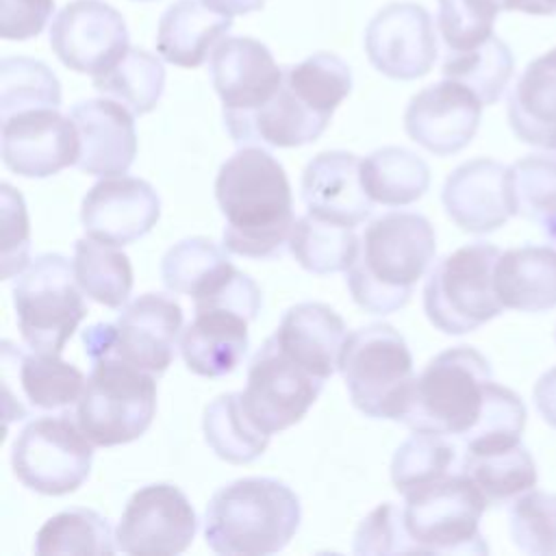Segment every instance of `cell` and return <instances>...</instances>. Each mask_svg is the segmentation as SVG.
Returning a JSON list of instances; mask_svg holds the SVG:
<instances>
[{
    "mask_svg": "<svg viewBox=\"0 0 556 556\" xmlns=\"http://www.w3.org/2000/svg\"><path fill=\"white\" fill-rule=\"evenodd\" d=\"M224 215L226 252L245 258L282 256L295 224L285 167L261 146H243L226 159L215 178Z\"/></svg>",
    "mask_w": 556,
    "mask_h": 556,
    "instance_id": "obj_1",
    "label": "cell"
},
{
    "mask_svg": "<svg viewBox=\"0 0 556 556\" xmlns=\"http://www.w3.org/2000/svg\"><path fill=\"white\" fill-rule=\"evenodd\" d=\"M434 252V228L421 213L391 211L376 217L365 228L358 256L348 269L352 300L369 315L404 308Z\"/></svg>",
    "mask_w": 556,
    "mask_h": 556,
    "instance_id": "obj_2",
    "label": "cell"
},
{
    "mask_svg": "<svg viewBox=\"0 0 556 556\" xmlns=\"http://www.w3.org/2000/svg\"><path fill=\"white\" fill-rule=\"evenodd\" d=\"M302 504L276 478H239L213 493L204 513L206 545L224 556L280 552L298 532Z\"/></svg>",
    "mask_w": 556,
    "mask_h": 556,
    "instance_id": "obj_3",
    "label": "cell"
},
{
    "mask_svg": "<svg viewBox=\"0 0 556 556\" xmlns=\"http://www.w3.org/2000/svg\"><path fill=\"white\" fill-rule=\"evenodd\" d=\"M493 384L491 363L471 345L439 352L415 378L413 397L402 419L413 432L463 441L480 421Z\"/></svg>",
    "mask_w": 556,
    "mask_h": 556,
    "instance_id": "obj_4",
    "label": "cell"
},
{
    "mask_svg": "<svg viewBox=\"0 0 556 556\" xmlns=\"http://www.w3.org/2000/svg\"><path fill=\"white\" fill-rule=\"evenodd\" d=\"M339 371L352 404L371 419L402 421L408 413L415 371L404 337L389 324H367L348 334Z\"/></svg>",
    "mask_w": 556,
    "mask_h": 556,
    "instance_id": "obj_5",
    "label": "cell"
},
{
    "mask_svg": "<svg viewBox=\"0 0 556 556\" xmlns=\"http://www.w3.org/2000/svg\"><path fill=\"white\" fill-rule=\"evenodd\" d=\"M404 528L413 552L486 554L480 519L489 506L478 484L460 469L404 495Z\"/></svg>",
    "mask_w": 556,
    "mask_h": 556,
    "instance_id": "obj_6",
    "label": "cell"
},
{
    "mask_svg": "<svg viewBox=\"0 0 556 556\" xmlns=\"http://www.w3.org/2000/svg\"><path fill=\"white\" fill-rule=\"evenodd\" d=\"M500 248L486 241L467 243L443 256L424 285V313L443 334H467L502 315L495 291Z\"/></svg>",
    "mask_w": 556,
    "mask_h": 556,
    "instance_id": "obj_7",
    "label": "cell"
},
{
    "mask_svg": "<svg viewBox=\"0 0 556 556\" xmlns=\"http://www.w3.org/2000/svg\"><path fill=\"white\" fill-rule=\"evenodd\" d=\"M154 413V376L117 356H104L93 361L74 417L93 445L113 447L139 439Z\"/></svg>",
    "mask_w": 556,
    "mask_h": 556,
    "instance_id": "obj_8",
    "label": "cell"
},
{
    "mask_svg": "<svg viewBox=\"0 0 556 556\" xmlns=\"http://www.w3.org/2000/svg\"><path fill=\"white\" fill-rule=\"evenodd\" d=\"M13 308L20 334L30 350L61 354L87 317L74 265L56 252L33 258L13 285Z\"/></svg>",
    "mask_w": 556,
    "mask_h": 556,
    "instance_id": "obj_9",
    "label": "cell"
},
{
    "mask_svg": "<svg viewBox=\"0 0 556 556\" xmlns=\"http://www.w3.org/2000/svg\"><path fill=\"white\" fill-rule=\"evenodd\" d=\"M93 443L74 415H41L26 424L13 441L11 467L15 478L41 495H67L89 478Z\"/></svg>",
    "mask_w": 556,
    "mask_h": 556,
    "instance_id": "obj_10",
    "label": "cell"
},
{
    "mask_svg": "<svg viewBox=\"0 0 556 556\" xmlns=\"http://www.w3.org/2000/svg\"><path fill=\"white\" fill-rule=\"evenodd\" d=\"M324 382L289 358L274 337H267L250 361L241 391L243 408L263 432L274 434L291 428L308 413Z\"/></svg>",
    "mask_w": 556,
    "mask_h": 556,
    "instance_id": "obj_11",
    "label": "cell"
},
{
    "mask_svg": "<svg viewBox=\"0 0 556 556\" xmlns=\"http://www.w3.org/2000/svg\"><path fill=\"white\" fill-rule=\"evenodd\" d=\"M2 400L7 426L35 413L67 410L78 404L87 384L85 374L61 354L22 350L2 341Z\"/></svg>",
    "mask_w": 556,
    "mask_h": 556,
    "instance_id": "obj_12",
    "label": "cell"
},
{
    "mask_svg": "<svg viewBox=\"0 0 556 556\" xmlns=\"http://www.w3.org/2000/svg\"><path fill=\"white\" fill-rule=\"evenodd\" d=\"M198 532L189 497L169 482L146 484L130 495L115 528L117 552L169 556L185 552Z\"/></svg>",
    "mask_w": 556,
    "mask_h": 556,
    "instance_id": "obj_13",
    "label": "cell"
},
{
    "mask_svg": "<svg viewBox=\"0 0 556 556\" xmlns=\"http://www.w3.org/2000/svg\"><path fill=\"white\" fill-rule=\"evenodd\" d=\"M365 52L369 63L393 80L426 76L439 54L430 13L415 2H393L367 24Z\"/></svg>",
    "mask_w": 556,
    "mask_h": 556,
    "instance_id": "obj_14",
    "label": "cell"
},
{
    "mask_svg": "<svg viewBox=\"0 0 556 556\" xmlns=\"http://www.w3.org/2000/svg\"><path fill=\"white\" fill-rule=\"evenodd\" d=\"M50 48L65 67L93 76L130 48L128 28L119 11L102 0H72L50 26Z\"/></svg>",
    "mask_w": 556,
    "mask_h": 556,
    "instance_id": "obj_15",
    "label": "cell"
},
{
    "mask_svg": "<svg viewBox=\"0 0 556 556\" xmlns=\"http://www.w3.org/2000/svg\"><path fill=\"white\" fill-rule=\"evenodd\" d=\"M78 152L76 124L59 109H28L2 117V163L17 176H54L76 165Z\"/></svg>",
    "mask_w": 556,
    "mask_h": 556,
    "instance_id": "obj_16",
    "label": "cell"
},
{
    "mask_svg": "<svg viewBox=\"0 0 556 556\" xmlns=\"http://www.w3.org/2000/svg\"><path fill=\"white\" fill-rule=\"evenodd\" d=\"M482 106L471 89L445 78L410 98L404 111V130L434 156H452L476 137Z\"/></svg>",
    "mask_w": 556,
    "mask_h": 556,
    "instance_id": "obj_17",
    "label": "cell"
},
{
    "mask_svg": "<svg viewBox=\"0 0 556 556\" xmlns=\"http://www.w3.org/2000/svg\"><path fill=\"white\" fill-rule=\"evenodd\" d=\"M161 217L156 189L141 178L109 176L83 198L80 224L85 232L111 245H128L146 237Z\"/></svg>",
    "mask_w": 556,
    "mask_h": 556,
    "instance_id": "obj_18",
    "label": "cell"
},
{
    "mask_svg": "<svg viewBox=\"0 0 556 556\" xmlns=\"http://www.w3.org/2000/svg\"><path fill=\"white\" fill-rule=\"evenodd\" d=\"M447 217L465 232L489 235L513 215L510 165L493 159H471L450 172L441 189Z\"/></svg>",
    "mask_w": 556,
    "mask_h": 556,
    "instance_id": "obj_19",
    "label": "cell"
},
{
    "mask_svg": "<svg viewBox=\"0 0 556 556\" xmlns=\"http://www.w3.org/2000/svg\"><path fill=\"white\" fill-rule=\"evenodd\" d=\"M113 326L115 341L109 356L161 376L174 361L182 330V308L165 293H143L122 308Z\"/></svg>",
    "mask_w": 556,
    "mask_h": 556,
    "instance_id": "obj_20",
    "label": "cell"
},
{
    "mask_svg": "<svg viewBox=\"0 0 556 556\" xmlns=\"http://www.w3.org/2000/svg\"><path fill=\"white\" fill-rule=\"evenodd\" d=\"M208 74L224 113L263 106L282 83V67L269 48L252 37H224L211 52Z\"/></svg>",
    "mask_w": 556,
    "mask_h": 556,
    "instance_id": "obj_21",
    "label": "cell"
},
{
    "mask_svg": "<svg viewBox=\"0 0 556 556\" xmlns=\"http://www.w3.org/2000/svg\"><path fill=\"white\" fill-rule=\"evenodd\" d=\"M78 130L80 152L76 167L89 176H122L137 156V132L132 113L111 100H83L70 111Z\"/></svg>",
    "mask_w": 556,
    "mask_h": 556,
    "instance_id": "obj_22",
    "label": "cell"
},
{
    "mask_svg": "<svg viewBox=\"0 0 556 556\" xmlns=\"http://www.w3.org/2000/svg\"><path fill=\"white\" fill-rule=\"evenodd\" d=\"M300 195L311 215L352 228L374 211V202L361 182V161L343 150L319 152L306 163Z\"/></svg>",
    "mask_w": 556,
    "mask_h": 556,
    "instance_id": "obj_23",
    "label": "cell"
},
{
    "mask_svg": "<svg viewBox=\"0 0 556 556\" xmlns=\"http://www.w3.org/2000/svg\"><path fill=\"white\" fill-rule=\"evenodd\" d=\"M278 348L306 371L328 380L339 371V356L348 339L345 321L324 302L291 306L271 334Z\"/></svg>",
    "mask_w": 556,
    "mask_h": 556,
    "instance_id": "obj_24",
    "label": "cell"
},
{
    "mask_svg": "<svg viewBox=\"0 0 556 556\" xmlns=\"http://www.w3.org/2000/svg\"><path fill=\"white\" fill-rule=\"evenodd\" d=\"M248 317L230 306L195 308L180 332V356L189 371L219 378L237 369L248 352Z\"/></svg>",
    "mask_w": 556,
    "mask_h": 556,
    "instance_id": "obj_25",
    "label": "cell"
},
{
    "mask_svg": "<svg viewBox=\"0 0 556 556\" xmlns=\"http://www.w3.org/2000/svg\"><path fill=\"white\" fill-rule=\"evenodd\" d=\"M224 250L206 237H189L174 243L161 258L163 285L172 293L189 295L193 306L219 298L241 274Z\"/></svg>",
    "mask_w": 556,
    "mask_h": 556,
    "instance_id": "obj_26",
    "label": "cell"
},
{
    "mask_svg": "<svg viewBox=\"0 0 556 556\" xmlns=\"http://www.w3.org/2000/svg\"><path fill=\"white\" fill-rule=\"evenodd\" d=\"M232 17L202 0H178L165 9L156 28V50L178 67H198L226 37Z\"/></svg>",
    "mask_w": 556,
    "mask_h": 556,
    "instance_id": "obj_27",
    "label": "cell"
},
{
    "mask_svg": "<svg viewBox=\"0 0 556 556\" xmlns=\"http://www.w3.org/2000/svg\"><path fill=\"white\" fill-rule=\"evenodd\" d=\"M495 291L504 308L545 313L556 308V250L552 245H519L500 254Z\"/></svg>",
    "mask_w": 556,
    "mask_h": 556,
    "instance_id": "obj_28",
    "label": "cell"
},
{
    "mask_svg": "<svg viewBox=\"0 0 556 556\" xmlns=\"http://www.w3.org/2000/svg\"><path fill=\"white\" fill-rule=\"evenodd\" d=\"M506 115L521 143L556 152V65L545 54L530 61L517 78Z\"/></svg>",
    "mask_w": 556,
    "mask_h": 556,
    "instance_id": "obj_29",
    "label": "cell"
},
{
    "mask_svg": "<svg viewBox=\"0 0 556 556\" xmlns=\"http://www.w3.org/2000/svg\"><path fill=\"white\" fill-rule=\"evenodd\" d=\"M361 182L371 202L406 206L428 191L430 167L406 148L384 146L361 161Z\"/></svg>",
    "mask_w": 556,
    "mask_h": 556,
    "instance_id": "obj_30",
    "label": "cell"
},
{
    "mask_svg": "<svg viewBox=\"0 0 556 556\" xmlns=\"http://www.w3.org/2000/svg\"><path fill=\"white\" fill-rule=\"evenodd\" d=\"M463 471L478 484L489 506H504L536 486V463L519 441L504 447L465 452Z\"/></svg>",
    "mask_w": 556,
    "mask_h": 556,
    "instance_id": "obj_31",
    "label": "cell"
},
{
    "mask_svg": "<svg viewBox=\"0 0 556 556\" xmlns=\"http://www.w3.org/2000/svg\"><path fill=\"white\" fill-rule=\"evenodd\" d=\"M206 445L226 463L245 465L256 460L269 445L271 434L263 432L245 413L241 393H222L202 417Z\"/></svg>",
    "mask_w": 556,
    "mask_h": 556,
    "instance_id": "obj_32",
    "label": "cell"
},
{
    "mask_svg": "<svg viewBox=\"0 0 556 556\" xmlns=\"http://www.w3.org/2000/svg\"><path fill=\"white\" fill-rule=\"evenodd\" d=\"M93 87L104 98L124 104L132 115H146L163 96L165 67L152 52L128 48L115 63L93 74Z\"/></svg>",
    "mask_w": 556,
    "mask_h": 556,
    "instance_id": "obj_33",
    "label": "cell"
},
{
    "mask_svg": "<svg viewBox=\"0 0 556 556\" xmlns=\"http://www.w3.org/2000/svg\"><path fill=\"white\" fill-rule=\"evenodd\" d=\"M361 241L352 226L319 219L311 213L295 219L289 252L311 274L348 271L358 256Z\"/></svg>",
    "mask_w": 556,
    "mask_h": 556,
    "instance_id": "obj_34",
    "label": "cell"
},
{
    "mask_svg": "<svg viewBox=\"0 0 556 556\" xmlns=\"http://www.w3.org/2000/svg\"><path fill=\"white\" fill-rule=\"evenodd\" d=\"M74 276L80 291L109 308L126 304L132 289L130 258L117 245L83 237L74 243Z\"/></svg>",
    "mask_w": 556,
    "mask_h": 556,
    "instance_id": "obj_35",
    "label": "cell"
},
{
    "mask_svg": "<svg viewBox=\"0 0 556 556\" xmlns=\"http://www.w3.org/2000/svg\"><path fill=\"white\" fill-rule=\"evenodd\" d=\"M441 72L445 78L471 89L480 102L489 106L506 91L515 72V56L497 35H491L471 50L447 52Z\"/></svg>",
    "mask_w": 556,
    "mask_h": 556,
    "instance_id": "obj_36",
    "label": "cell"
},
{
    "mask_svg": "<svg viewBox=\"0 0 556 556\" xmlns=\"http://www.w3.org/2000/svg\"><path fill=\"white\" fill-rule=\"evenodd\" d=\"M463 465V454L452 437L415 432L391 458V482L404 497L406 493L430 484Z\"/></svg>",
    "mask_w": 556,
    "mask_h": 556,
    "instance_id": "obj_37",
    "label": "cell"
},
{
    "mask_svg": "<svg viewBox=\"0 0 556 556\" xmlns=\"http://www.w3.org/2000/svg\"><path fill=\"white\" fill-rule=\"evenodd\" d=\"M515 215L532 222L556 243V156L528 154L510 165Z\"/></svg>",
    "mask_w": 556,
    "mask_h": 556,
    "instance_id": "obj_38",
    "label": "cell"
},
{
    "mask_svg": "<svg viewBox=\"0 0 556 556\" xmlns=\"http://www.w3.org/2000/svg\"><path fill=\"white\" fill-rule=\"evenodd\" d=\"M33 549L37 554H113L117 543L106 517L91 508H70L39 528Z\"/></svg>",
    "mask_w": 556,
    "mask_h": 556,
    "instance_id": "obj_39",
    "label": "cell"
},
{
    "mask_svg": "<svg viewBox=\"0 0 556 556\" xmlns=\"http://www.w3.org/2000/svg\"><path fill=\"white\" fill-rule=\"evenodd\" d=\"M61 85L54 72L28 56H7L0 63V117L28 109H59Z\"/></svg>",
    "mask_w": 556,
    "mask_h": 556,
    "instance_id": "obj_40",
    "label": "cell"
},
{
    "mask_svg": "<svg viewBox=\"0 0 556 556\" xmlns=\"http://www.w3.org/2000/svg\"><path fill=\"white\" fill-rule=\"evenodd\" d=\"M285 80L317 111L332 115L352 91V70L332 52H315L282 67Z\"/></svg>",
    "mask_w": 556,
    "mask_h": 556,
    "instance_id": "obj_41",
    "label": "cell"
},
{
    "mask_svg": "<svg viewBox=\"0 0 556 556\" xmlns=\"http://www.w3.org/2000/svg\"><path fill=\"white\" fill-rule=\"evenodd\" d=\"M510 541L530 556H556V493L530 489L508 513Z\"/></svg>",
    "mask_w": 556,
    "mask_h": 556,
    "instance_id": "obj_42",
    "label": "cell"
},
{
    "mask_svg": "<svg viewBox=\"0 0 556 556\" xmlns=\"http://www.w3.org/2000/svg\"><path fill=\"white\" fill-rule=\"evenodd\" d=\"M437 26L447 52H465L484 43L493 35L497 0H437Z\"/></svg>",
    "mask_w": 556,
    "mask_h": 556,
    "instance_id": "obj_43",
    "label": "cell"
},
{
    "mask_svg": "<svg viewBox=\"0 0 556 556\" xmlns=\"http://www.w3.org/2000/svg\"><path fill=\"white\" fill-rule=\"evenodd\" d=\"M413 552V543L404 528L402 508L391 502L376 506L356 528L354 554H402Z\"/></svg>",
    "mask_w": 556,
    "mask_h": 556,
    "instance_id": "obj_44",
    "label": "cell"
},
{
    "mask_svg": "<svg viewBox=\"0 0 556 556\" xmlns=\"http://www.w3.org/2000/svg\"><path fill=\"white\" fill-rule=\"evenodd\" d=\"M2 280L22 274L28 267L30 252V226L22 193L2 182Z\"/></svg>",
    "mask_w": 556,
    "mask_h": 556,
    "instance_id": "obj_45",
    "label": "cell"
},
{
    "mask_svg": "<svg viewBox=\"0 0 556 556\" xmlns=\"http://www.w3.org/2000/svg\"><path fill=\"white\" fill-rule=\"evenodd\" d=\"M54 11V0H0V37H37Z\"/></svg>",
    "mask_w": 556,
    "mask_h": 556,
    "instance_id": "obj_46",
    "label": "cell"
},
{
    "mask_svg": "<svg viewBox=\"0 0 556 556\" xmlns=\"http://www.w3.org/2000/svg\"><path fill=\"white\" fill-rule=\"evenodd\" d=\"M532 400L543 421L556 430V367L539 376L532 389Z\"/></svg>",
    "mask_w": 556,
    "mask_h": 556,
    "instance_id": "obj_47",
    "label": "cell"
},
{
    "mask_svg": "<svg viewBox=\"0 0 556 556\" xmlns=\"http://www.w3.org/2000/svg\"><path fill=\"white\" fill-rule=\"evenodd\" d=\"M202 2H206L208 7H213L219 13L235 17V15H248V13L263 9L267 0H202Z\"/></svg>",
    "mask_w": 556,
    "mask_h": 556,
    "instance_id": "obj_48",
    "label": "cell"
},
{
    "mask_svg": "<svg viewBox=\"0 0 556 556\" xmlns=\"http://www.w3.org/2000/svg\"><path fill=\"white\" fill-rule=\"evenodd\" d=\"M502 11H521L530 15H541L539 0H497Z\"/></svg>",
    "mask_w": 556,
    "mask_h": 556,
    "instance_id": "obj_49",
    "label": "cell"
},
{
    "mask_svg": "<svg viewBox=\"0 0 556 556\" xmlns=\"http://www.w3.org/2000/svg\"><path fill=\"white\" fill-rule=\"evenodd\" d=\"M541 15H554L556 13V0H539Z\"/></svg>",
    "mask_w": 556,
    "mask_h": 556,
    "instance_id": "obj_50",
    "label": "cell"
},
{
    "mask_svg": "<svg viewBox=\"0 0 556 556\" xmlns=\"http://www.w3.org/2000/svg\"><path fill=\"white\" fill-rule=\"evenodd\" d=\"M545 56H547V59H549V61L556 65V48H552L549 52H545Z\"/></svg>",
    "mask_w": 556,
    "mask_h": 556,
    "instance_id": "obj_51",
    "label": "cell"
},
{
    "mask_svg": "<svg viewBox=\"0 0 556 556\" xmlns=\"http://www.w3.org/2000/svg\"><path fill=\"white\" fill-rule=\"evenodd\" d=\"M554 339H556V332H554Z\"/></svg>",
    "mask_w": 556,
    "mask_h": 556,
    "instance_id": "obj_52",
    "label": "cell"
},
{
    "mask_svg": "<svg viewBox=\"0 0 556 556\" xmlns=\"http://www.w3.org/2000/svg\"><path fill=\"white\" fill-rule=\"evenodd\" d=\"M141 2H146V0H141Z\"/></svg>",
    "mask_w": 556,
    "mask_h": 556,
    "instance_id": "obj_53",
    "label": "cell"
}]
</instances>
